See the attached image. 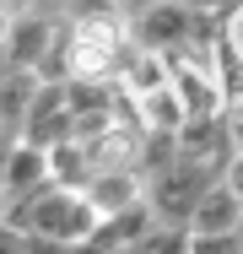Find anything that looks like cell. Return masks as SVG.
<instances>
[{"instance_id": "1", "label": "cell", "mask_w": 243, "mask_h": 254, "mask_svg": "<svg viewBox=\"0 0 243 254\" xmlns=\"http://www.w3.org/2000/svg\"><path fill=\"white\" fill-rule=\"evenodd\" d=\"M65 49H60V76L54 81H119L135 33L124 16H65Z\"/></svg>"}, {"instance_id": "2", "label": "cell", "mask_w": 243, "mask_h": 254, "mask_svg": "<svg viewBox=\"0 0 243 254\" xmlns=\"http://www.w3.org/2000/svg\"><path fill=\"white\" fill-rule=\"evenodd\" d=\"M5 227L33 233V238H60V244H92L97 227H103V211L81 190L44 184L27 200H5Z\"/></svg>"}, {"instance_id": "3", "label": "cell", "mask_w": 243, "mask_h": 254, "mask_svg": "<svg viewBox=\"0 0 243 254\" xmlns=\"http://www.w3.org/2000/svg\"><path fill=\"white\" fill-rule=\"evenodd\" d=\"M162 60H168L173 92L184 103V125L227 114V65H222V49H173Z\"/></svg>"}, {"instance_id": "4", "label": "cell", "mask_w": 243, "mask_h": 254, "mask_svg": "<svg viewBox=\"0 0 243 254\" xmlns=\"http://www.w3.org/2000/svg\"><path fill=\"white\" fill-rule=\"evenodd\" d=\"M211 184H222V173H216L211 162H194V157L179 152V162H173L168 173H157V179L146 184V200H151V211H157L162 227H189Z\"/></svg>"}, {"instance_id": "5", "label": "cell", "mask_w": 243, "mask_h": 254, "mask_svg": "<svg viewBox=\"0 0 243 254\" xmlns=\"http://www.w3.org/2000/svg\"><path fill=\"white\" fill-rule=\"evenodd\" d=\"M65 27L49 11H27L16 22H5V70H38V76H60V49H65Z\"/></svg>"}, {"instance_id": "6", "label": "cell", "mask_w": 243, "mask_h": 254, "mask_svg": "<svg viewBox=\"0 0 243 254\" xmlns=\"http://www.w3.org/2000/svg\"><path fill=\"white\" fill-rule=\"evenodd\" d=\"M27 141L54 152L60 141H76V98H70V81H44V92L27 114Z\"/></svg>"}, {"instance_id": "7", "label": "cell", "mask_w": 243, "mask_h": 254, "mask_svg": "<svg viewBox=\"0 0 243 254\" xmlns=\"http://www.w3.org/2000/svg\"><path fill=\"white\" fill-rule=\"evenodd\" d=\"M162 222H157V211H151V200H135L124 205V211H114V216H103V227H97V249L103 254H130L141 238H151Z\"/></svg>"}, {"instance_id": "8", "label": "cell", "mask_w": 243, "mask_h": 254, "mask_svg": "<svg viewBox=\"0 0 243 254\" xmlns=\"http://www.w3.org/2000/svg\"><path fill=\"white\" fill-rule=\"evenodd\" d=\"M44 184H54V168H49L44 146H33V141L5 146V200H27Z\"/></svg>"}, {"instance_id": "9", "label": "cell", "mask_w": 243, "mask_h": 254, "mask_svg": "<svg viewBox=\"0 0 243 254\" xmlns=\"http://www.w3.org/2000/svg\"><path fill=\"white\" fill-rule=\"evenodd\" d=\"M238 227H243V200L233 195V184L222 179V184L205 190V200H200V211H194L189 233H200V238H227V233H238Z\"/></svg>"}, {"instance_id": "10", "label": "cell", "mask_w": 243, "mask_h": 254, "mask_svg": "<svg viewBox=\"0 0 243 254\" xmlns=\"http://www.w3.org/2000/svg\"><path fill=\"white\" fill-rule=\"evenodd\" d=\"M44 81L49 76H38V70H5V146L27 141V114L44 92Z\"/></svg>"}, {"instance_id": "11", "label": "cell", "mask_w": 243, "mask_h": 254, "mask_svg": "<svg viewBox=\"0 0 243 254\" xmlns=\"http://www.w3.org/2000/svg\"><path fill=\"white\" fill-rule=\"evenodd\" d=\"M87 195H92V205L103 211V216H114V211H124V205L146 200V179L135 173V168H119V173H97Z\"/></svg>"}, {"instance_id": "12", "label": "cell", "mask_w": 243, "mask_h": 254, "mask_svg": "<svg viewBox=\"0 0 243 254\" xmlns=\"http://www.w3.org/2000/svg\"><path fill=\"white\" fill-rule=\"evenodd\" d=\"M49 168H54V184H65V190H92V179H97V168H92V157H87V146L81 141H60L54 152H49Z\"/></svg>"}, {"instance_id": "13", "label": "cell", "mask_w": 243, "mask_h": 254, "mask_svg": "<svg viewBox=\"0 0 243 254\" xmlns=\"http://www.w3.org/2000/svg\"><path fill=\"white\" fill-rule=\"evenodd\" d=\"M222 65H227V130H233V141H238V152H243V65L233 60V54L222 49Z\"/></svg>"}, {"instance_id": "14", "label": "cell", "mask_w": 243, "mask_h": 254, "mask_svg": "<svg viewBox=\"0 0 243 254\" xmlns=\"http://www.w3.org/2000/svg\"><path fill=\"white\" fill-rule=\"evenodd\" d=\"M194 249V233L189 227H157L151 238H141L130 254H189Z\"/></svg>"}, {"instance_id": "15", "label": "cell", "mask_w": 243, "mask_h": 254, "mask_svg": "<svg viewBox=\"0 0 243 254\" xmlns=\"http://www.w3.org/2000/svg\"><path fill=\"white\" fill-rule=\"evenodd\" d=\"M222 49L233 54L243 65V11H233V16H222Z\"/></svg>"}, {"instance_id": "16", "label": "cell", "mask_w": 243, "mask_h": 254, "mask_svg": "<svg viewBox=\"0 0 243 254\" xmlns=\"http://www.w3.org/2000/svg\"><path fill=\"white\" fill-rule=\"evenodd\" d=\"M189 254H243V238H238V233H227V238H200V233H194V249Z\"/></svg>"}, {"instance_id": "17", "label": "cell", "mask_w": 243, "mask_h": 254, "mask_svg": "<svg viewBox=\"0 0 243 254\" xmlns=\"http://www.w3.org/2000/svg\"><path fill=\"white\" fill-rule=\"evenodd\" d=\"M114 5H119V16H124V22H135V16H146L157 0H114Z\"/></svg>"}, {"instance_id": "18", "label": "cell", "mask_w": 243, "mask_h": 254, "mask_svg": "<svg viewBox=\"0 0 243 254\" xmlns=\"http://www.w3.org/2000/svg\"><path fill=\"white\" fill-rule=\"evenodd\" d=\"M222 179L233 184V195H238V200H243V152L233 157V162H227V173H222Z\"/></svg>"}, {"instance_id": "19", "label": "cell", "mask_w": 243, "mask_h": 254, "mask_svg": "<svg viewBox=\"0 0 243 254\" xmlns=\"http://www.w3.org/2000/svg\"><path fill=\"white\" fill-rule=\"evenodd\" d=\"M211 11L216 16H233V11H243V0H211Z\"/></svg>"}, {"instance_id": "20", "label": "cell", "mask_w": 243, "mask_h": 254, "mask_svg": "<svg viewBox=\"0 0 243 254\" xmlns=\"http://www.w3.org/2000/svg\"><path fill=\"white\" fill-rule=\"evenodd\" d=\"M238 238H243V227H238Z\"/></svg>"}]
</instances>
